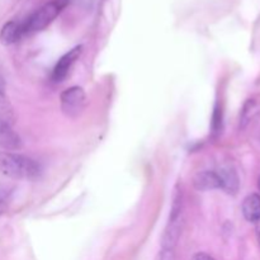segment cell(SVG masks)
Masks as SVG:
<instances>
[{
	"mask_svg": "<svg viewBox=\"0 0 260 260\" xmlns=\"http://www.w3.org/2000/svg\"><path fill=\"white\" fill-rule=\"evenodd\" d=\"M23 36H24V32H23L22 23L14 22V20L5 23L0 30V41L3 45L7 46L18 42Z\"/></svg>",
	"mask_w": 260,
	"mask_h": 260,
	"instance_id": "9c48e42d",
	"label": "cell"
},
{
	"mask_svg": "<svg viewBox=\"0 0 260 260\" xmlns=\"http://www.w3.org/2000/svg\"><path fill=\"white\" fill-rule=\"evenodd\" d=\"M7 210H8L7 200H5V197H3V196L0 194V216L4 215V213L7 212Z\"/></svg>",
	"mask_w": 260,
	"mask_h": 260,
	"instance_id": "4fadbf2b",
	"label": "cell"
},
{
	"mask_svg": "<svg viewBox=\"0 0 260 260\" xmlns=\"http://www.w3.org/2000/svg\"><path fill=\"white\" fill-rule=\"evenodd\" d=\"M218 179H220L221 189L230 194H235L239 190V177L238 173L235 172L233 167L230 165H223L217 170Z\"/></svg>",
	"mask_w": 260,
	"mask_h": 260,
	"instance_id": "52a82bcc",
	"label": "cell"
},
{
	"mask_svg": "<svg viewBox=\"0 0 260 260\" xmlns=\"http://www.w3.org/2000/svg\"><path fill=\"white\" fill-rule=\"evenodd\" d=\"M60 102L63 114L70 117V118H75L85 108V91L80 86H71V88L62 91L60 96Z\"/></svg>",
	"mask_w": 260,
	"mask_h": 260,
	"instance_id": "277c9868",
	"label": "cell"
},
{
	"mask_svg": "<svg viewBox=\"0 0 260 260\" xmlns=\"http://www.w3.org/2000/svg\"><path fill=\"white\" fill-rule=\"evenodd\" d=\"M192 260H215V259H213L212 256L208 255V254H206V253H198V254H196L194 256H193Z\"/></svg>",
	"mask_w": 260,
	"mask_h": 260,
	"instance_id": "5bb4252c",
	"label": "cell"
},
{
	"mask_svg": "<svg viewBox=\"0 0 260 260\" xmlns=\"http://www.w3.org/2000/svg\"><path fill=\"white\" fill-rule=\"evenodd\" d=\"M81 50H83V47H81V46H78V47L73 48V50L69 51L68 53H65V55L57 61L52 73V80L55 81V83H60V81H62L63 79L66 78V75H68L69 71H70L71 66H73L74 63H75V61L80 57Z\"/></svg>",
	"mask_w": 260,
	"mask_h": 260,
	"instance_id": "8992f818",
	"label": "cell"
},
{
	"mask_svg": "<svg viewBox=\"0 0 260 260\" xmlns=\"http://www.w3.org/2000/svg\"><path fill=\"white\" fill-rule=\"evenodd\" d=\"M62 7L63 5L60 4L58 2H50L38 8L37 10H35L29 17L25 18L24 22H22L24 35H29V33L40 32V30L45 29L60 14Z\"/></svg>",
	"mask_w": 260,
	"mask_h": 260,
	"instance_id": "3957f363",
	"label": "cell"
},
{
	"mask_svg": "<svg viewBox=\"0 0 260 260\" xmlns=\"http://www.w3.org/2000/svg\"><path fill=\"white\" fill-rule=\"evenodd\" d=\"M221 129H222V109L217 104L212 116V134L217 136L221 134Z\"/></svg>",
	"mask_w": 260,
	"mask_h": 260,
	"instance_id": "8fae6325",
	"label": "cell"
},
{
	"mask_svg": "<svg viewBox=\"0 0 260 260\" xmlns=\"http://www.w3.org/2000/svg\"><path fill=\"white\" fill-rule=\"evenodd\" d=\"M256 228H255V233H256V239H258V243L260 245V220L256 221Z\"/></svg>",
	"mask_w": 260,
	"mask_h": 260,
	"instance_id": "9a60e30c",
	"label": "cell"
},
{
	"mask_svg": "<svg viewBox=\"0 0 260 260\" xmlns=\"http://www.w3.org/2000/svg\"><path fill=\"white\" fill-rule=\"evenodd\" d=\"M258 187H259V190H260V177H259V180H258Z\"/></svg>",
	"mask_w": 260,
	"mask_h": 260,
	"instance_id": "2e32d148",
	"label": "cell"
},
{
	"mask_svg": "<svg viewBox=\"0 0 260 260\" xmlns=\"http://www.w3.org/2000/svg\"><path fill=\"white\" fill-rule=\"evenodd\" d=\"M0 173L13 179H36L41 168L36 160L25 155L0 150Z\"/></svg>",
	"mask_w": 260,
	"mask_h": 260,
	"instance_id": "6da1fadb",
	"label": "cell"
},
{
	"mask_svg": "<svg viewBox=\"0 0 260 260\" xmlns=\"http://www.w3.org/2000/svg\"><path fill=\"white\" fill-rule=\"evenodd\" d=\"M0 147L5 151H13L22 147V139L13 129L9 122L0 114Z\"/></svg>",
	"mask_w": 260,
	"mask_h": 260,
	"instance_id": "5b68a950",
	"label": "cell"
},
{
	"mask_svg": "<svg viewBox=\"0 0 260 260\" xmlns=\"http://www.w3.org/2000/svg\"><path fill=\"white\" fill-rule=\"evenodd\" d=\"M157 260H174V250H164L161 249V253L159 254Z\"/></svg>",
	"mask_w": 260,
	"mask_h": 260,
	"instance_id": "7c38bea8",
	"label": "cell"
},
{
	"mask_svg": "<svg viewBox=\"0 0 260 260\" xmlns=\"http://www.w3.org/2000/svg\"><path fill=\"white\" fill-rule=\"evenodd\" d=\"M243 215L249 222L260 220V196L256 193L249 194L243 202Z\"/></svg>",
	"mask_w": 260,
	"mask_h": 260,
	"instance_id": "30bf717a",
	"label": "cell"
},
{
	"mask_svg": "<svg viewBox=\"0 0 260 260\" xmlns=\"http://www.w3.org/2000/svg\"><path fill=\"white\" fill-rule=\"evenodd\" d=\"M193 185L197 190L221 189L218 175L213 170H203L197 173L193 178Z\"/></svg>",
	"mask_w": 260,
	"mask_h": 260,
	"instance_id": "ba28073f",
	"label": "cell"
},
{
	"mask_svg": "<svg viewBox=\"0 0 260 260\" xmlns=\"http://www.w3.org/2000/svg\"><path fill=\"white\" fill-rule=\"evenodd\" d=\"M183 221V194L182 190L175 189L173 198L172 210H170L169 221L165 228L164 235L161 239V249L164 250H174L179 241L182 234Z\"/></svg>",
	"mask_w": 260,
	"mask_h": 260,
	"instance_id": "7a4b0ae2",
	"label": "cell"
}]
</instances>
